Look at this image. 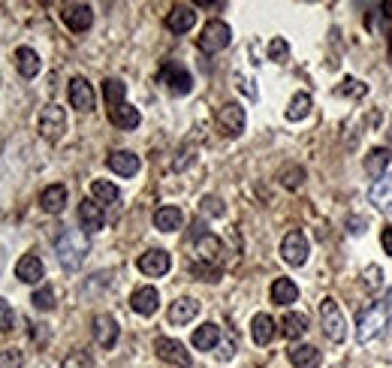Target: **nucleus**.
I'll return each instance as SVG.
<instances>
[{
  "mask_svg": "<svg viewBox=\"0 0 392 368\" xmlns=\"http://www.w3.org/2000/svg\"><path fill=\"white\" fill-rule=\"evenodd\" d=\"M70 103H73V109H78V112H91L94 103H97L91 82L82 79V76H76L70 82Z\"/></svg>",
  "mask_w": 392,
  "mask_h": 368,
  "instance_id": "13",
  "label": "nucleus"
},
{
  "mask_svg": "<svg viewBox=\"0 0 392 368\" xmlns=\"http://www.w3.org/2000/svg\"><path fill=\"white\" fill-rule=\"evenodd\" d=\"M392 160V151L389 148H374V151H368V158H365V172L372 175V178H384V170L389 166Z\"/></svg>",
  "mask_w": 392,
  "mask_h": 368,
  "instance_id": "29",
  "label": "nucleus"
},
{
  "mask_svg": "<svg viewBox=\"0 0 392 368\" xmlns=\"http://www.w3.org/2000/svg\"><path fill=\"white\" fill-rule=\"evenodd\" d=\"M362 227H365V220H362V218H350V220H347V230H350L353 236H362V232H365Z\"/></svg>",
  "mask_w": 392,
  "mask_h": 368,
  "instance_id": "45",
  "label": "nucleus"
},
{
  "mask_svg": "<svg viewBox=\"0 0 392 368\" xmlns=\"http://www.w3.org/2000/svg\"><path fill=\"white\" fill-rule=\"evenodd\" d=\"M194 275H199V281H218V278H220V269L203 263V266H194Z\"/></svg>",
  "mask_w": 392,
  "mask_h": 368,
  "instance_id": "42",
  "label": "nucleus"
},
{
  "mask_svg": "<svg viewBox=\"0 0 392 368\" xmlns=\"http://www.w3.org/2000/svg\"><path fill=\"white\" fill-rule=\"evenodd\" d=\"M16 275H18V281H25V284H40L42 278H46V266H42L37 254H25L16 266Z\"/></svg>",
  "mask_w": 392,
  "mask_h": 368,
  "instance_id": "15",
  "label": "nucleus"
},
{
  "mask_svg": "<svg viewBox=\"0 0 392 368\" xmlns=\"http://www.w3.org/2000/svg\"><path fill=\"white\" fill-rule=\"evenodd\" d=\"M16 66H18V73L25 76V79H33V76L42 70V61H40V54L33 49L21 46V49H16Z\"/></svg>",
  "mask_w": 392,
  "mask_h": 368,
  "instance_id": "25",
  "label": "nucleus"
},
{
  "mask_svg": "<svg viewBox=\"0 0 392 368\" xmlns=\"http://www.w3.org/2000/svg\"><path fill=\"white\" fill-rule=\"evenodd\" d=\"M308 254H311V242L302 230H290L284 242H281V256L284 263L290 266H305L308 263Z\"/></svg>",
  "mask_w": 392,
  "mask_h": 368,
  "instance_id": "4",
  "label": "nucleus"
},
{
  "mask_svg": "<svg viewBox=\"0 0 392 368\" xmlns=\"http://www.w3.org/2000/svg\"><path fill=\"white\" fill-rule=\"evenodd\" d=\"M389 302H392V290H389Z\"/></svg>",
  "mask_w": 392,
  "mask_h": 368,
  "instance_id": "48",
  "label": "nucleus"
},
{
  "mask_svg": "<svg viewBox=\"0 0 392 368\" xmlns=\"http://www.w3.org/2000/svg\"><path fill=\"white\" fill-rule=\"evenodd\" d=\"M182 224H184V215L178 206H160L154 211V227L160 232H175Z\"/></svg>",
  "mask_w": 392,
  "mask_h": 368,
  "instance_id": "21",
  "label": "nucleus"
},
{
  "mask_svg": "<svg viewBox=\"0 0 392 368\" xmlns=\"http://www.w3.org/2000/svg\"><path fill=\"white\" fill-rule=\"evenodd\" d=\"M281 182H284V187H290V191H293V187H299V182H302V170L284 172V175H281Z\"/></svg>",
  "mask_w": 392,
  "mask_h": 368,
  "instance_id": "44",
  "label": "nucleus"
},
{
  "mask_svg": "<svg viewBox=\"0 0 392 368\" xmlns=\"http://www.w3.org/2000/svg\"><path fill=\"white\" fill-rule=\"evenodd\" d=\"M160 82L170 85L172 94H190V91H194V76H190L184 66L175 64V61H166L160 66Z\"/></svg>",
  "mask_w": 392,
  "mask_h": 368,
  "instance_id": "6",
  "label": "nucleus"
},
{
  "mask_svg": "<svg viewBox=\"0 0 392 368\" xmlns=\"http://www.w3.org/2000/svg\"><path fill=\"white\" fill-rule=\"evenodd\" d=\"M194 25H196V13H194V6H187V4L172 6V13L166 16V28L172 33H187Z\"/></svg>",
  "mask_w": 392,
  "mask_h": 368,
  "instance_id": "19",
  "label": "nucleus"
},
{
  "mask_svg": "<svg viewBox=\"0 0 392 368\" xmlns=\"http://www.w3.org/2000/svg\"><path fill=\"white\" fill-rule=\"evenodd\" d=\"M268 58H272L275 64H284L290 58V46H287L284 37H275L272 42H268Z\"/></svg>",
  "mask_w": 392,
  "mask_h": 368,
  "instance_id": "36",
  "label": "nucleus"
},
{
  "mask_svg": "<svg viewBox=\"0 0 392 368\" xmlns=\"http://www.w3.org/2000/svg\"><path fill=\"white\" fill-rule=\"evenodd\" d=\"M251 338H254V344L266 348V344L275 338V320L268 317V314H256L251 320Z\"/></svg>",
  "mask_w": 392,
  "mask_h": 368,
  "instance_id": "26",
  "label": "nucleus"
},
{
  "mask_svg": "<svg viewBox=\"0 0 392 368\" xmlns=\"http://www.w3.org/2000/svg\"><path fill=\"white\" fill-rule=\"evenodd\" d=\"M78 224H82L85 232H100L106 224L103 208H100L94 199H82V206H78Z\"/></svg>",
  "mask_w": 392,
  "mask_h": 368,
  "instance_id": "16",
  "label": "nucleus"
},
{
  "mask_svg": "<svg viewBox=\"0 0 392 368\" xmlns=\"http://www.w3.org/2000/svg\"><path fill=\"white\" fill-rule=\"evenodd\" d=\"M109 121L115 127H121V130H133V127H139L142 115H139V109H133L130 103H121L115 109H109Z\"/></svg>",
  "mask_w": 392,
  "mask_h": 368,
  "instance_id": "24",
  "label": "nucleus"
},
{
  "mask_svg": "<svg viewBox=\"0 0 392 368\" xmlns=\"http://www.w3.org/2000/svg\"><path fill=\"white\" fill-rule=\"evenodd\" d=\"M320 323H323V332H326V338L332 344H341L347 338V320L341 314L338 302H335V299H329V296L320 302Z\"/></svg>",
  "mask_w": 392,
  "mask_h": 368,
  "instance_id": "3",
  "label": "nucleus"
},
{
  "mask_svg": "<svg viewBox=\"0 0 392 368\" xmlns=\"http://www.w3.org/2000/svg\"><path fill=\"white\" fill-rule=\"evenodd\" d=\"M380 244H384V254L392 256V227L384 230V236H380Z\"/></svg>",
  "mask_w": 392,
  "mask_h": 368,
  "instance_id": "46",
  "label": "nucleus"
},
{
  "mask_svg": "<svg viewBox=\"0 0 392 368\" xmlns=\"http://www.w3.org/2000/svg\"><path fill=\"white\" fill-rule=\"evenodd\" d=\"M0 368H21V350L18 348L0 350Z\"/></svg>",
  "mask_w": 392,
  "mask_h": 368,
  "instance_id": "39",
  "label": "nucleus"
},
{
  "mask_svg": "<svg viewBox=\"0 0 392 368\" xmlns=\"http://www.w3.org/2000/svg\"><path fill=\"white\" fill-rule=\"evenodd\" d=\"M232 42V30L227 21H208V25L203 28V37H199V49L208 52V54H215V52H223Z\"/></svg>",
  "mask_w": 392,
  "mask_h": 368,
  "instance_id": "5",
  "label": "nucleus"
},
{
  "mask_svg": "<svg viewBox=\"0 0 392 368\" xmlns=\"http://www.w3.org/2000/svg\"><path fill=\"white\" fill-rule=\"evenodd\" d=\"M54 251H58V260H61L64 269L76 272L88 256V239L78 230H64L61 236L54 239Z\"/></svg>",
  "mask_w": 392,
  "mask_h": 368,
  "instance_id": "1",
  "label": "nucleus"
},
{
  "mask_svg": "<svg viewBox=\"0 0 392 368\" xmlns=\"http://www.w3.org/2000/svg\"><path fill=\"white\" fill-rule=\"evenodd\" d=\"M13 323H16L13 308H9V302H4V299H0V332L13 329Z\"/></svg>",
  "mask_w": 392,
  "mask_h": 368,
  "instance_id": "41",
  "label": "nucleus"
},
{
  "mask_svg": "<svg viewBox=\"0 0 392 368\" xmlns=\"http://www.w3.org/2000/svg\"><path fill=\"white\" fill-rule=\"evenodd\" d=\"M362 278H365V287L372 290V293L384 287V269H380V266H368V269L362 272Z\"/></svg>",
  "mask_w": 392,
  "mask_h": 368,
  "instance_id": "38",
  "label": "nucleus"
},
{
  "mask_svg": "<svg viewBox=\"0 0 392 368\" xmlns=\"http://www.w3.org/2000/svg\"><path fill=\"white\" fill-rule=\"evenodd\" d=\"M299 299V287L290 281V278H278L272 284V302L275 305H293Z\"/></svg>",
  "mask_w": 392,
  "mask_h": 368,
  "instance_id": "27",
  "label": "nucleus"
},
{
  "mask_svg": "<svg viewBox=\"0 0 392 368\" xmlns=\"http://www.w3.org/2000/svg\"><path fill=\"white\" fill-rule=\"evenodd\" d=\"M40 133L46 139H61L64 133H66V115H64V109L58 106V103H52V106H46L40 112Z\"/></svg>",
  "mask_w": 392,
  "mask_h": 368,
  "instance_id": "7",
  "label": "nucleus"
},
{
  "mask_svg": "<svg viewBox=\"0 0 392 368\" xmlns=\"http://www.w3.org/2000/svg\"><path fill=\"white\" fill-rule=\"evenodd\" d=\"M154 350H157V356H160L163 362L178 365V368H190V353L178 338H157Z\"/></svg>",
  "mask_w": 392,
  "mask_h": 368,
  "instance_id": "8",
  "label": "nucleus"
},
{
  "mask_svg": "<svg viewBox=\"0 0 392 368\" xmlns=\"http://www.w3.org/2000/svg\"><path fill=\"white\" fill-rule=\"evenodd\" d=\"M30 302H33V308H40V311H52V308H54V290H52V287L37 290Z\"/></svg>",
  "mask_w": 392,
  "mask_h": 368,
  "instance_id": "37",
  "label": "nucleus"
},
{
  "mask_svg": "<svg viewBox=\"0 0 392 368\" xmlns=\"http://www.w3.org/2000/svg\"><path fill=\"white\" fill-rule=\"evenodd\" d=\"M311 106H314V100H311V94H305V91H299L293 100H290V106H287V118L290 121H302V118H308V112H311Z\"/></svg>",
  "mask_w": 392,
  "mask_h": 368,
  "instance_id": "32",
  "label": "nucleus"
},
{
  "mask_svg": "<svg viewBox=\"0 0 392 368\" xmlns=\"http://www.w3.org/2000/svg\"><path fill=\"white\" fill-rule=\"evenodd\" d=\"M103 97H106V106L109 109H115L124 103V97H127V85L121 82V79H106L103 82Z\"/></svg>",
  "mask_w": 392,
  "mask_h": 368,
  "instance_id": "33",
  "label": "nucleus"
},
{
  "mask_svg": "<svg viewBox=\"0 0 392 368\" xmlns=\"http://www.w3.org/2000/svg\"><path fill=\"white\" fill-rule=\"evenodd\" d=\"M194 348L196 350H215L218 348V341H220V326H215V323H206V326H199L194 332Z\"/></svg>",
  "mask_w": 392,
  "mask_h": 368,
  "instance_id": "28",
  "label": "nucleus"
},
{
  "mask_svg": "<svg viewBox=\"0 0 392 368\" xmlns=\"http://www.w3.org/2000/svg\"><path fill=\"white\" fill-rule=\"evenodd\" d=\"M384 326H386V308L384 305H372L365 308L360 320H356V341L360 344H368L384 336Z\"/></svg>",
  "mask_w": 392,
  "mask_h": 368,
  "instance_id": "2",
  "label": "nucleus"
},
{
  "mask_svg": "<svg viewBox=\"0 0 392 368\" xmlns=\"http://www.w3.org/2000/svg\"><path fill=\"white\" fill-rule=\"evenodd\" d=\"M368 203H372L377 211H384V215H389L392 211V172L377 178V182L372 184V191H368Z\"/></svg>",
  "mask_w": 392,
  "mask_h": 368,
  "instance_id": "14",
  "label": "nucleus"
},
{
  "mask_svg": "<svg viewBox=\"0 0 392 368\" xmlns=\"http://www.w3.org/2000/svg\"><path fill=\"white\" fill-rule=\"evenodd\" d=\"M91 194H94L97 203H103V206H112V203H118V199H121V191L112 182H106V178L91 182Z\"/></svg>",
  "mask_w": 392,
  "mask_h": 368,
  "instance_id": "31",
  "label": "nucleus"
},
{
  "mask_svg": "<svg viewBox=\"0 0 392 368\" xmlns=\"http://www.w3.org/2000/svg\"><path fill=\"white\" fill-rule=\"evenodd\" d=\"M118 336H121V329H118V323L112 314H97L94 317V341L100 344V348L112 350L118 344Z\"/></svg>",
  "mask_w": 392,
  "mask_h": 368,
  "instance_id": "12",
  "label": "nucleus"
},
{
  "mask_svg": "<svg viewBox=\"0 0 392 368\" xmlns=\"http://www.w3.org/2000/svg\"><path fill=\"white\" fill-rule=\"evenodd\" d=\"M244 121H248V118H244V109L239 103H223L218 109V124H220V130L227 133V136H242Z\"/></svg>",
  "mask_w": 392,
  "mask_h": 368,
  "instance_id": "9",
  "label": "nucleus"
},
{
  "mask_svg": "<svg viewBox=\"0 0 392 368\" xmlns=\"http://www.w3.org/2000/svg\"><path fill=\"white\" fill-rule=\"evenodd\" d=\"M61 368H94V360H91V353H88V350H73V353L64 356Z\"/></svg>",
  "mask_w": 392,
  "mask_h": 368,
  "instance_id": "35",
  "label": "nucleus"
},
{
  "mask_svg": "<svg viewBox=\"0 0 392 368\" xmlns=\"http://www.w3.org/2000/svg\"><path fill=\"white\" fill-rule=\"evenodd\" d=\"M199 206H203L206 215H211V218H223V203H220L218 196H203V203H199Z\"/></svg>",
  "mask_w": 392,
  "mask_h": 368,
  "instance_id": "40",
  "label": "nucleus"
},
{
  "mask_svg": "<svg viewBox=\"0 0 392 368\" xmlns=\"http://www.w3.org/2000/svg\"><path fill=\"white\" fill-rule=\"evenodd\" d=\"M308 332V317L305 314H287L284 320H281V336L284 338H290V341H296V338H302Z\"/></svg>",
  "mask_w": 392,
  "mask_h": 368,
  "instance_id": "30",
  "label": "nucleus"
},
{
  "mask_svg": "<svg viewBox=\"0 0 392 368\" xmlns=\"http://www.w3.org/2000/svg\"><path fill=\"white\" fill-rule=\"evenodd\" d=\"M380 9H384V13H386V16L392 18V0H386V4H384V6H380Z\"/></svg>",
  "mask_w": 392,
  "mask_h": 368,
  "instance_id": "47",
  "label": "nucleus"
},
{
  "mask_svg": "<svg viewBox=\"0 0 392 368\" xmlns=\"http://www.w3.org/2000/svg\"><path fill=\"white\" fill-rule=\"evenodd\" d=\"M365 91L368 88L362 82H356V79H347L344 88H341V94H353V97H365Z\"/></svg>",
  "mask_w": 392,
  "mask_h": 368,
  "instance_id": "43",
  "label": "nucleus"
},
{
  "mask_svg": "<svg viewBox=\"0 0 392 368\" xmlns=\"http://www.w3.org/2000/svg\"><path fill=\"white\" fill-rule=\"evenodd\" d=\"M61 18H64V25L70 28L73 33H82V30H88V28L94 25V9L88 6V4H66Z\"/></svg>",
  "mask_w": 392,
  "mask_h": 368,
  "instance_id": "11",
  "label": "nucleus"
},
{
  "mask_svg": "<svg viewBox=\"0 0 392 368\" xmlns=\"http://www.w3.org/2000/svg\"><path fill=\"white\" fill-rule=\"evenodd\" d=\"M290 362L296 368H320L323 353L314 344H296V348H290Z\"/></svg>",
  "mask_w": 392,
  "mask_h": 368,
  "instance_id": "22",
  "label": "nucleus"
},
{
  "mask_svg": "<svg viewBox=\"0 0 392 368\" xmlns=\"http://www.w3.org/2000/svg\"><path fill=\"white\" fill-rule=\"evenodd\" d=\"M196 314H199V302H196V299H190V296L175 299V302L170 305V323H172V326H184V323H190Z\"/></svg>",
  "mask_w": 392,
  "mask_h": 368,
  "instance_id": "20",
  "label": "nucleus"
},
{
  "mask_svg": "<svg viewBox=\"0 0 392 368\" xmlns=\"http://www.w3.org/2000/svg\"><path fill=\"white\" fill-rule=\"evenodd\" d=\"M130 308L136 311L142 317H151L157 308H160V293H157L154 287H139L136 293L130 296Z\"/></svg>",
  "mask_w": 392,
  "mask_h": 368,
  "instance_id": "17",
  "label": "nucleus"
},
{
  "mask_svg": "<svg viewBox=\"0 0 392 368\" xmlns=\"http://www.w3.org/2000/svg\"><path fill=\"white\" fill-rule=\"evenodd\" d=\"M136 266H139L142 275H148V278H163L166 272H170L172 260H170V254H166L163 248H151V251H145V254L139 256Z\"/></svg>",
  "mask_w": 392,
  "mask_h": 368,
  "instance_id": "10",
  "label": "nucleus"
},
{
  "mask_svg": "<svg viewBox=\"0 0 392 368\" xmlns=\"http://www.w3.org/2000/svg\"><path fill=\"white\" fill-rule=\"evenodd\" d=\"M40 206H42V211H49V215H61L66 206V187L64 184L46 187V191L40 194Z\"/></svg>",
  "mask_w": 392,
  "mask_h": 368,
  "instance_id": "23",
  "label": "nucleus"
},
{
  "mask_svg": "<svg viewBox=\"0 0 392 368\" xmlns=\"http://www.w3.org/2000/svg\"><path fill=\"white\" fill-rule=\"evenodd\" d=\"M106 166H109L112 172H118V175L130 178V175H136V172H139L142 160H139L133 151H112L109 158H106Z\"/></svg>",
  "mask_w": 392,
  "mask_h": 368,
  "instance_id": "18",
  "label": "nucleus"
},
{
  "mask_svg": "<svg viewBox=\"0 0 392 368\" xmlns=\"http://www.w3.org/2000/svg\"><path fill=\"white\" fill-rule=\"evenodd\" d=\"M196 251H199V256H203V263L218 260V254H220V239L211 236V232H203V236H196Z\"/></svg>",
  "mask_w": 392,
  "mask_h": 368,
  "instance_id": "34",
  "label": "nucleus"
}]
</instances>
